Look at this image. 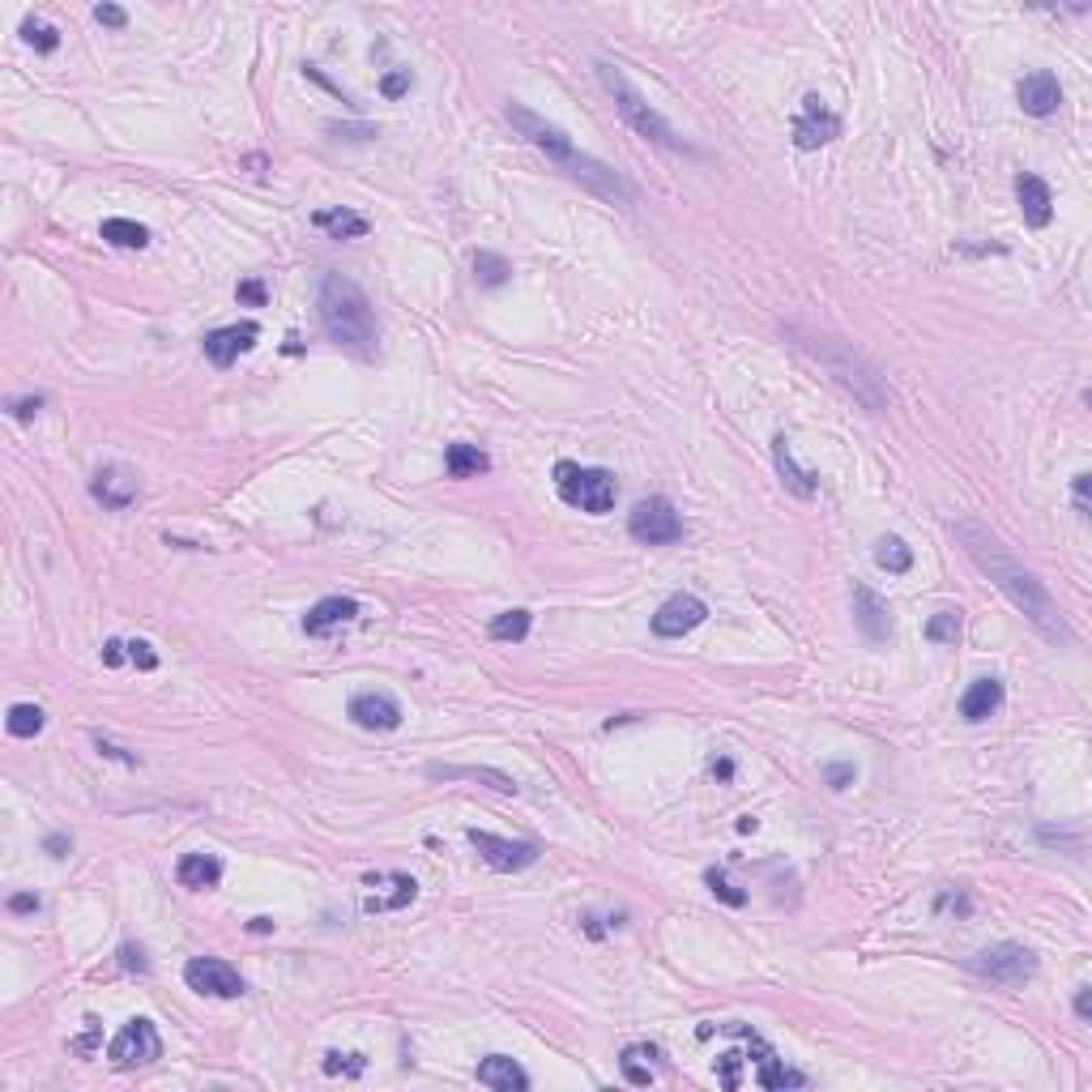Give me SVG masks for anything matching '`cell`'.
Instances as JSON below:
<instances>
[{
  "mask_svg": "<svg viewBox=\"0 0 1092 1092\" xmlns=\"http://www.w3.org/2000/svg\"><path fill=\"white\" fill-rule=\"evenodd\" d=\"M956 542L964 546V555L977 563L986 572V577L1012 597V607L1042 631V636L1050 641V645H1062V641H1071V631H1067V623H1062V615H1058V607H1054V597L1046 593V585L1032 577V572L1008 551V546H1003V538L994 534V530H986V525H977V521H960L956 525Z\"/></svg>",
  "mask_w": 1092,
  "mask_h": 1092,
  "instance_id": "cell-1",
  "label": "cell"
},
{
  "mask_svg": "<svg viewBox=\"0 0 1092 1092\" xmlns=\"http://www.w3.org/2000/svg\"><path fill=\"white\" fill-rule=\"evenodd\" d=\"M708 1028L722 1032V1038L730 1042L713 1058V1071L726 1088H747V1084H752V1088H802V1084H807V1076L790 1071L786 1062L777 1058V1050H772L760 1032H752L747 1024L730 1020V1024H708Z\"/></svg>",
  "mask_w": 1092,
  "mask_h": 1092,
  "instance_id": "cell-2",
  "label": "cell"
},
{
  "mask_svg": "<svg viewBox=\"0 0 1092 1092\" xmlns=\"http://www.w3.org/2000/svg\"><path fill=\"white\" fill-rule=\"evenodd\" d=\"M321 325L329 333V341H337L341 351H351L359 359H376L380 355V321L376 307L363 295V286L341 278V274H325L321 282Z\"/></svg>",
  "mask_w": 1092,
  "mask_h": 1092,
  "instance_id": "cell-3",
  "label": "cell"
},
{
  "mask_svg": "<svg viewBox=\"0 0 1092 1092\" xmlns=\"http://www.w3.org/2000/svg\"><path fill=\"white\" fill-rule=\"evenodd\" d=\"M802 351H811L824 363L828 376H837V385L849 389L867 410H883L887 401H893V389L883 385V376L858 351H849L845 341H837V337H802Z\"/></svg>",
  "mask_w": 1092,
  "mask_h": 1092,
  "instance_id": "cell-4",
  "label": "cell"
},
{
  "mask_svg": "<svg viewBox=\"0 0 1092 1092\" xmlns=\"http://www.w3.org/2000/svg\"><path fill=\"white\" fill-rule=\"evenodd\" d=\"M597 77H602V85H607V95L615 99V111L623 116V124H627L631 133H641L645 141H653V146H662V150L696 154V150L687 146V141L670 129V120L662 116V111H653V107L645 103V95L623 77V69H615V65H607V61H597Z\"/></svg>",
  "mask_w": 1092,
  "mask_h": 1092,
  "instance_id": "cell-5",
  "label": "cell"
},
{
  "mask_svg": "<svg viewBox=\"0 0 1092 1092\" xmlns=\"http://www.w3.org/2000/svg\"><path fill=\"white\" fill-rule=\"evenodd\" d=\"M555 492H559V500L568 508H581L589 516L611 512L615 500H619V486H615L611 470H589V466H577V462H559L555 466Z\"/></svg>",
  "mask_w": 1092,
  "mask_h": 1092,
  "instance_id": "cell-6",
  "label": "cell"
},
{
  "mask_svg": "<svg viewBox=\"0 0 1092 1092\" xmlns=\"http://www.w3.org/2000/svg\"><path fill=\"white\" fill-rule=\"evenodd\" d=\"M969 973L986 977V982H998V986H1024L1032 973H1038V956L1028 952L1020 943H994L986 952H977L964 960Z\"/></svg>",
  "mask_w": 1092,
  "mask_h": 1092,
  "instance_id": "cell-7",
  "label": "cell"
},
{
  "mask_svg": "<svg viewBox=\"0 0 1092 1092\" xmlns=\"http://www.w3.org/2000/svg\"><path fill=\"white\" fill-rule=\"evenodd\" d=\"M627 534L636 542H645V546H666V542L683 538V516L675 512L670 500L653 496V500H641L636 508L627 512Z\"/></svg>",
  "mask_w": 1092,
  "mask_h": 1092,
  "instance_id": "cell-8",
  "label": "cell"
},
{
  "mask_svg": "<svg viewBox=\"0 0 1092 1092\" xmlns=\"http://www.w3.org/2000/svg\"><path fill=\"white\" fill-rule=\"evenodd\" d=\"M563 171L577 184H585L593 196H602V201H615V206H636V188H631L623 176L615 167H607L602 158H589V154H572L568 162H563Z\"/></svg>",
  "mask_w": 1092,
  "mask_h": 1092,
  "instance_id": "cell-9",
  "label": "cell"
},
{
  "mask_svg": "<svg viewBox=\"0 0 1092 1092\" xmlns=\"http://www.w3.org/2000/svg\"><path fill=\"white\" fill-rule=\"evenodd\" d=\"M508 124H512L516 133H521L534 150H542L546 158H551V162H559V167H563L572 154H577V146H572V137H568L559 124L542 120L538 111H530V107H521V103H508Z\"/></svg>",
  "mask_w": 1092,
  "mask_h": 1092,
  "instance_id": "cell-10",
  "label": "cell"
},
{
  "mask_svg": "<svg viewBox=\"0 0 1092 1092\" xmlns=\"http://www.w3.org/2000/svg\"><path fill=\"white\" fill-rule=\"evenodd\" d=\"M158 1054H162V1038L146 1016L129 1020L107 1046V1058L116 1062V1067H146V1062H154Z\"/></svg>",
  "mask_w": 1092,
  "mask_h": 1092,
  "instance_id": "cell-11",
  "label": "cell"
},
{
  "mask_svg": "<svg viewBox=\"0 0 1092 1092\" xmlns=\"http://www.w3.org/2000/svg\"><path fill=\"white\" fill-rule=\"evenodd\" d=\"M184 982H188V990L206 994V998H240L244 994L240 969H231V964L218 960V956H196V960H188L184 964Z\"/></svg>",
  "mask_w": 1092,
  "mask_h": 1092,
  "instance_id": "cell-12",
  "label": "cell"
},
{
  "mask_svg": "<svg viewBox=\"0 0 1092 1092\" xmlns=\"http://www.w3.org/2000/svg\"><path fill=\"white\" fill-rule=\"evenodd\" d=\"M470 845L478 849V858L486 862V867L504 871V875L525 871V867H534V862H538V845L534 841H504V837H492V832L470 828Z\"/></svg>",
  "mask_w": 1092,
  "mask_h": 1092,
  "instance_id": "cell-13",
  "label": "cell"
},
{
  "mask_svg": "<svg viewBox=\"0 0 1092 1092\" xmlns=\"http://www.w3.org/2000/svg\"><path fill=\"white\" fill-rule=\"evenodd\" d=\"M837 137H841V120L824 107V99L820 95L802 99V111L794 120V146L798 150H820V146H828V141H837Z\"/></svg>",
  "mask_w": 1092,
  "mask_h": 1092,
  "instance_id": "cell-14",
  "label": "cell"
},
{
  "mask_svg": "<svg viewBox=\"0 0 1092 1092\" xmlns=\"http://www.w3.org/2000/svg\"><path fill=\"white\" fill-rule=\"evenodd\" d=\"M363 887H371V893L363 897V913H397V909H406L418 897V883L410 875H401V871L367 875Z\"/></svg>",
  "mask_w": 1092,
  "mask_h": 1092,
  "instance_id": "cell-15",
  "label": "cell"
},
{
  "mask_svg": "<svg viewBox=\"0 0 1092 1092\" xmlns=\"http://www.w3.org/2000/svg\"><path fill=\"white\" fill-rule=\"evenodd\" d=\"M704 619H708V607H704V602H700L696 593H675V597H666L662 607H657V615H653V631H657V636H666V641H675V636H687V631H696Z\"/></svg>",
  "mask_w": 1092,
  "mask_h": 1092,
  "instance_id": "cell-16",
  "label": "cell"
},
{
  "mask_svg": "<svg viewBox=\"0 0 1092 1092\" xmlns=\"http://www.w3.org/2000/svg\"><path fill=\"white\" fill-rule=\"evenodd\" d=\"M256 337H261V325L256 321H244V325H226V329H214L206 333V341H201V351H206V359L214 367H231L244 351L256 347Z\"/></svg>",
  "mask_w": 1092,
  "mask_h": 1092,
  "instance_id": "cell-17",
  "label": "cell"
},
{
  "mask_svg": "<svg viewBox=\"0 0 1092 1092\" xmlns=\"http://www.w3.org/2000/svg\"><path fill=\"white\" fill-rule=\"evenodd\" d=\"M90 492H95V500H99L103 508L124 512V508L137 504L141 482H137V474H133L129 466H103V470L95 474V482H90Z\"/></svg>",
  "mask_w": 1092,
  "mask_h": 1092,
  "instance_id": "cell-18",
  "label": "cell"
},
{
  "mask_svg": "<svg viewBox=\"0 0 1092 1092\" xmlns=\"http://www.w3.org/2000/svg\"><path fill=\"white\" fill-rule=\"evenodd\" d=\"M1016 99H1020V107L1028 111V116H1050V111H1058V103H1062V85H1058V77L1050 69H1032L1016 85Z\"/></svg>",
  "mask_w": 1092,
  "mask_h": 1092,
  "instance_id": "cell-19",
  "label": "cell"
},
{
  "mask_svg": "<svg viewBox=\"0 0 1092 1092\" xmlns=\"http://www.w3.org/2000/svg\"><path fill=\"white\" fill-rule=\"evenodd\" d=\"M351 722L363 726V730H397L401 726V704L385 692H363L351 700Z\"/></svg>",
  "mask_w": 1092,
  "mask_h": 1092,
  "instance_id": "cell-20",
  "label": "cell"
},
{
  "mask_svg": "<svg viewBox=\"0 0 1092 1092\" xmlns=\"http://www.w3.org/2000/svg\"><path fill=\"white\" fill-rule=\"evenodd\" d=\"M853 619L862 627V636L875 641V645L893 636V615H887V602L879 593H871L867 585H853Z\"/></svg>",
  "mask_w": 1092,
  "mask_h": 1092,
  "instance_id": "cell-21",
  "label": "cell"
},
{
  "mask_svg": "<svg viewBox=\"0 0 1092 1092\" xmlns=\"http://www.w3.org/2000/svg\"><path fill=\"white\" fill-rule=\"evenodd\" d=\"M427 777L431 781H478L486 790H496V794H516L521 786H516L508 772L500 768H466V764H427Z\"/></svg>",
  "mask_w": 1092,
  "mask_h": 1092,
  "instance_id": "cell-22",
  "label": "cell"
},
{
  "mask_svg": "<svg viewBox=\"0 0 1092 1092\" xmlns=\"http://www.w3.org/2000/svg\"><path fill=\"white\" fill-rule=\"evenodd\" d=\"M1016 201H1020V214L1028 226H1050L1054 218V196H1050V184L1042 176H1020L1016 180Z\"/></svg>",
  "mask_w": 1092,
  "mask_h": 1092,
  "instance_id": "cell-23",
  "label": "cell"
},
{
  "mask_svg": "<svg viewBox=\"0 0 1092 1092\" xmlns=\"http://www.w3.org/2000/svg\"><path fill=\"white\" fill-rule=\"evenodd\" d=\"M772 462H777V474H781V482H786V492H794L798 500H811V496L820 492V474L802 470V466L794 462V448H790L786 436L772 440Z\"/></svg>",
  "mask_w": 1092,
  "mask_h": 1092,
  "instance_id": "cell-24",
  "label": "cell"
},
{
  "mask_svg": "<svg viewBox=\"0 0 1092 1092\" xmlns=\"http://www.w3.org/2000/svg\"><path fill=\"white\" fill-rule=\"evenodd\" d=\"M998 708H1003V683L998 679H973L969 692L960 696V717L969 726L986 722V717H994Z\"/></svg>",
  "mask_w": 1092,
  "mask_h": 1092,
  "instance_id": "cell-25",
  "label": "cell"
},
{
  "mask_svg": "<svg viewBox=\"0 0 1092 1092\" xmlns=\"http://www.w3.org/2000/svg\"><path fill=\"white\" fill-rule=\"evenodd\" d=\"M359 615V602L355 597H321L316 607L303 615V631L307 636H325L337 623H351Z\"/></svg>",
  "mask_w": 1092,
  "mask_h": 1092,
  "instance_id": "cell-26",
  "label": "cell"
},
{
  "mask_svg": "<svg viewBox=\"0 0 1092 1092\" xmlns=\"http://www.w3.org/2000/svg\"><path fill=\"white\" fill-rule=\"evenodd\" d=\"M478 1084L496 1088V1092H525L530 1088V1076L521 1062H512L508 1054H492L478 1062Z\"/></svg>",
  "mask_w": 1092,
  "mask_h": 1092,
  "instance_id": "cell-27",
  "label": "cell"
},
{
  "mask_svg": "<svg viewBox=\"0 0 1092 1092\" xmlns=\"http://www.w3.org/2000/svg\"><path fill=\"white\" fill-rule=\"evenodd\" d=\"M176 879L184 887H192V893H210V887H218V879H222V862L214 853H184L180 867H176Z\"/></svg>",
  "mask_w": 1092,
  "mask_h": 1092,
  "instance_id": "cell-28",
  "label": "cell"
},
{
  "mask_svg": "<svg viewBox=\"0 0 1092 1092\" xmlns=\"http://www.w3.org/2000/svg\"><path fill=\"white\" fill-rule=\"evenodd\" d=\"M444 470H448V478H478V474L492 470V457L478 452L474 444H448L444 448Z\"/></svg>",
  "mask_w": 1092,
  "mask_h": 1092,
  "instance_id": "cell-29",
  "label": "cell"
},
{
  "mask_svg": "<svg viewBox=\"0 0 1092 1092\" xmlns=\"http://www.w3.org/2000/svg\"><path fill=\"white\" fill-rule=\"evenodd\" d=\"M312 222L321 226V231H329V240H359V235H367V218L351 214V210H321Z\"/></svg>",
  "mask_w": 1092,
  "mask_h": 1092,
  "instance_id": "cell-30",
  "label": "cell"
},
{
  "mask_svg": "<svg viewBox=\"0 0 1092 1092\" xmlns=\"http://www.w3.org/2000/svg\"><path fill=\"white\" fill-rule=\"evenodd\" d=\"M99 235L111 244V248H146L150 244V231L141 222H133V218H107L103 226H99Z\"/></svg>",
  "mask_w": 1092,
  "mask_h": 1092,
  "instance_id": "cell-31",
  "label": "cell"
},
{
  "mask_svg": "<svg viewBox=\"0 0 1092 1092\" xmlns=\"http://www.w3.org/2000/svg\"><path fill=\"white\" fill-rule=\"evenodd\" d=\"M875 563H879L883 572H893V577H905V572L913 568V551H909V546H905L901 538L887 534V538L875 542Z\"/></svg>",
  "mask_w": 1092,
  "mask_h": 1092,
  "instance_id": "cell-32",
  "label": "cell"
},
{
  "mask_svg": "<svg viewBox=\"0 0 1092 1092\" xmlns=\"http://www.w3.org/2000/svg\"><path fill=\"white\" fill-rule=\"evenodd\" d=\"M641 1054L649 1058V1054H657V1050H653V1046H627V1050L619 1054V1067H623V1080H627V1084L649 1088V1084L657 1080V1071H653V1067H645V1062H641Z\"/></svg>",
  "mask_w": 1092,
  "mask_h": 1092,
  "instance_id": "cell-33",
  "label": "cell"
},
{
  "mask_svg": "<svg viewBox=\"0 0 1092 1092\" xmlns=\"http://www.w3.org/2000/svg\"><path fill=\"white\" fill-rule=\"evenodd\" d=\"M43 708L39 704H13L9 708V717H5V730L13 734V738H35L39 730H43Z\"/></svg>",
  "mask_w": 1092,
  "mask_h": 1092,
  "instance_id": "cell-34",
  "label": "cell"
},
{
  "mask_svg": "<svg viewBox=\"0 0 1092 1092\" xmlns=\"http://www.w3.org/2000/svg\"><path fill=\"white\" fill-rule=\"evenodd\" d=\"M530 623H534L530 611H504V615L492 619V641H525Z\"/></svg>",
  "mask_w": 1092,
  "mask_h": 1092,
  "instance_id": "cell-35",
  "label": "cell"
},
{
  "mask_svg": "<svg viewBox=\"0 0 1092 1092\" xmlns=\"http://www.w3.org/2000/svg\"><path fill=\"white\" fill-rule=\"evenodd\" d=\"M508 274H512V265L504 261V256H496V252H474V278L482 286H504Z\"/></svg>",
  "mask_w": 1092,
  "mask_h": 1092,
  "instance_id": "cell-36",
  "label": "cell"
},
{
  "mask_svg": "<svg viewBox=\"0 0 1092 1092\" xmlns=\"http://www.w3.org/2000/svg\"><path fill=\"white\" fill-rule=\"evenodd\" d=\"M926 641H935V645H956L960 641V611H939V615H931Z\"/></svg>",
  "mask_w": 1092,
  "mask_h": 1092,
  "instance_id": "cell-37",
  "label": "cell"
},
{
  "mask_svg": "<svg viewBox=\"0 0 1092 1092\" xmlns=\"http://www.w3.org/2000/svg\"><path fill=\"white\" fill-rule=\"evenodd\" d=\"M22 35L35 51H56V47H61V31H56V26H43V22H26Z\"/></svg>",
  "mask_w": 1092,
  "mask_h": 1092,
  "instance_id": "cell-38",
  "label": "cell"
},
{
  "mask_svg": "<svg viewBox=\"0 0 1092 1092\" xmlns=\"http://www.w3.org/2000/svg\"><path fill=\"white\" fill-rule=\"evenodd\" d=\"M704 883L713 887V897H717V901H726L730 909H742V905H747V893H738V887H734L722 871H704Z\"/></svg>",
  "mask_w": 1092,
  "mask_h": 1092,
  "instance_id": "cell-39",
  "label": "cell"
},
{
  "mask_svg": "<svg viewBox=\"0 0 1092 1092\" xmlns=\"http://www.w3.org/2000/svg\"><path fill=\"white\" fill-rule=\"evenodd\" d=\"M325 1071H329V1076H341V1071H347V1076H359V1071H363V1058H359V1054H337V1050H333V1054H325Z\"/></svg>",
  "mask_w": 1092,
  "mask_h": 1092,
  "instance_id": "cell-40",
  "label": "cell"
},
{
  "mask_svg": "<svg viewBox=\"0 0 1092 1092\" xmlns=\"http://www.w3.org/2000/svg\"><path fill=\"white\" fill-rule=\"evenodd\" d=\"M129 662H133L137 670H154V666H158V653H154L150 641H129Z\"/></svg>",
  "mask_w": 1092,
  "mask_h": 1092,
  "instance_id": "cell-41",
  "label": "cell"
},
{
  "mask_svg": "<svg viewBox=\"0 0 1092 1092\" xmlns=\"http://www.w3.org/2000/svg\"><path fill=\"white\" fill-rule=\"evenodd\" d=\"M410 81H414L410 69H393V73H385V81H380V95H385V99H401V95L410 90Z\"/></svg>",
  "mask_w": 1092,
  "mask_h": 1092,
  "instance_id": "cell-42",
  "label": "cell"
},
{
  "mask_svg": "<svg viewBox=\"0 0 1092 1092\" xmlns=\"http://www.w3.org/2000/svg\"><path fill=\"white\" fill-rule=\"evenodd\" d=\"M235 295H240V303H252V307H265V299H269V291H265V282H261V278L240 282V286H235Z\"/></svg>",
  "mask_w": 1092,
  "mask_h": 1092,
  "instance_id": "cell-43",
  "label": "cell"
},
{
  "mask_svg": "<svg viewBox=\"0 0 1092 1092\" xmlns=\"http://www.w3.org/2000/svg\"><path fill=\"white\" fill-rule=\"evenodd\" d=\"M120 964H124L129 973H150L146 947H137V943H124V947H120Z\"/></svg>",
  "mask_w": 1092,
  "mask_h": 1092,
  "instance_id": "cell-44",
  "label": "cell"
},
{
  "mask_svg": "<svg viewBox=\"0 0 1092 1092\" xmlns=\"http://www.w3.org/2000/svg\"><path fill=\"white\" fill-rule=\"evenodd\" d=\"M853 777H858V772H853V764H828V768H824V781H828L832 790H845V786H853Z\"/></svg>",
  "mask_w": 1092,
  "mask_h": 1092,
  "instance_id": "cell-45",
  "label": "cell"
},
{
  "mask_svg": "<svg viewBox=\"0 0 1092 1092\" xmlns=\"http://www.w3.org/2000/svg\"><path fill=\"white\" fill-rule=\"evenodd\" d=\"M329 133H333V137H341V141H371V137H376L380 129H371V124H333Z\"/></svg>",
  "mask_w": 1092,
  "mask_h": 1092,
  "instance_id": "cell-46",
  "label": "cell"
},
{
  "mask_svg": "<svg viewBox=\"0 0 1092 1092\" xmlns=\"http://www.w3.org/2000/svg\"><path fill=\"white\" fill-rule=\"evenodd\" d=\"M95 17L103 26H111V31H124V26H129V13L120 5H95Z\"/></svg>",
  "mask_w": 1092,
  "mask_h": 1092,
  "instance_id": "cell-47",
  "label": "cell"
},
{
  "mask_svg": "<svg viewBox=\"0 0 1092 1092\" xmlns=\"http://www.w3.org/2000/svg\"><path fill=\"white\" fill-rule=\"evenodd\" d=\"M1088 486H1092V474H1076V482H1071V496H1076V512H1080V516H1088V512H1092V504H1088Z\"/></svg>",
  "mask_w": 1092,
  "mask_h": 1092,
  "instance_id": "cell-48",
  "label": "cell"
},
{
  "mask_svg": "<svg viewBox=\"0 0 1092 1092\" xmlns=\"http://www.w3.org/2000/svg\"><path fill=\"white\" fill-rule=\"evenodd\" d=\"M39 406H43V397H26V401H13L9 414L13 418H31V414H39Z\"/></svg>",
  "mask_w": 1092,
  "mask_h": 1092,
  "instance_id": "cell-49",
  "label": "cell"
},
{
  "mask_svg": "<svg viewBox=\"0 0 1092 1092\" xmlns=\"http://www.w3.org/2000/svg\"><path fill=\"white\" fill-rule=\"evenodd\" d=\"M124 649H129L124 641H107V645H103V662H107V666H120L124 657H129Z\"/></svg>",
  "mask_w": 1092,
  "mask_h": 1092,
  "instance_id": "cell-50",
  "label": "cell"
},
{
  "mask_svg": "<svg viewBox=\"0 0 1092 1092\" xmlns=\"http://www.w3.org/2000/svg\"><path fill=\"white\" fill-rule=\"evenodd\" d=\"M9 909L13 913H35L39 909V897L35 893H17V897H9Z\"/></svg>",
  "mask_w": 1092,
  "mask_h": 1092,
  "instance_id": "cell-51",
  "label": "cell"
},
{
  "mask_svg": "<svg viewBox=\"0 0 1092 1092\" xmlns=\"http://www.w3.org/2000/svg\"><path fill=\"white\" fill-rule=\"evenodd\" d=\"M939 909H956V913H969V897H964V893H943V897H939Z\"/></svg>",
  "mask_w": 1092,
  "mask_h": 1092,
  "instance_id": "cell-52",
  "label": "cell"
},
{
  "mask_svg": "<svg viewBox=\"0 0 1092 1092\" xmlns=\"http://www.w3.org/2000/svg\"><path fill=\"white\" fill-rule=\"evenodd\" d=\"M99 742V752L107 756V760H120V764H137V756H129V752H120V747H111V742H103V738H95Z\"/></svg>",
  "mask_w": 1092,
  "mask_h": 1092,
  "instance_id": "cell-53",
  "label": "cell"
},
{
  "mask_svg": "<svg viewBox=\"0 0 1092 1092\" xmlns=\"http://www.w3.org/2000/svg\"><path fill=\"white\" fill-rule=\"evenodd\" d=\"M1076 1016H1080V1020L1092 1016V986H1080V994H1076Z\"/></svg>",
  "mask_w": 1092,
  "mask_h": 1092,
  "instance_id": "cell-54",
  "label": "cell"
},
{
  "mask_svg": "<svg viewBox=\"0 0 1092 1092\" xmlns=\"http://www.w3.org/2000/svg\"><path fill=\"white\" fill-rule=\"evenodd\" d=\"M65 849H69V837H61V832H56V837H47V853L51 858H65Z\"/></svg>",
  "mask_w": 1092,
  "mask_h": 1092,
  "instance_id": "cell-55",
  "label": "cell"
},
{
  "mask_svg": "<svg viewBox=\"0 0 1092 1092\" xmlns=\"http://www.w3.org/2000/svg\"><path fill=\"white\" fill-rule=\"evenodd\" d=\"M713 777L730 781V777H734V764H730V760H717V764H713Z\"/></svg>",
  "mask_w": 1092,
  "mask_h": 1092,
  "instance_id": "cell-56",
  "label": "cell"
},
{
  "mask_svg": "<svg viewBox=\"0 0 1092 1092\" xmlns=\"http://www.w3.org/2000/svg\"><path fill=\"white\" fill-rule=\"evenodd\" d=\"M252 931L265 935V931H274V922H269V917H252Z\"/></svg>",
  "mask_w": 1092,
  "mask_h": 1092,
  "instance_id": "cell-57",
  "label": "cell"
}]
</instances>
